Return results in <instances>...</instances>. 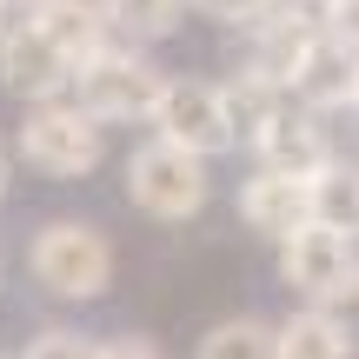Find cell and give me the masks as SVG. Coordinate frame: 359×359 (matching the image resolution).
I'll list each match as a JSON object with an SVG mask.
<instances>
[{"instance_id":"ba28073f","label":"cell","mask_w":359,"mask_h":359,"mask_svg":"<svg viewBox=\"0 0 359 359\" xmlns=\"http://www.w3.org/2000/svg\"><path fill=\"white\" fill-rule=\"evenodd\" d=\"M253 154H259V167H273V173L313 180L320 167H333V160H339V147H333V133H326V114H313V107H299L293 93H286V107L259 127Z\"/></svg>"},{"instance_id":"d6986e66","label":"cell","mask_w":359,"mask_h":359,"mask_svg":"<svg viewBox=\"0 0 359 359\" xmlns=\"http://www.w3.org/2000/svg\"><path fill=\"white\" fill-rule=\"evenodd\" d=\"M193 13H206L219 27H253V20L273 13V0H193Z\"/></svg>"},{"instance_id":"44dd1931","label":"cell","mask_w":359,"mask_h":359,"mask_svg":"<svg viewBox=\"0 0 359 359\" xmlns=\"http://www.w3.org/2000/svg\"><path fill=\"white\" fill-rule=\"evenodd\" d=\"M100 359H167V353H160L154 339L127 333V339H100Z\"/></svg>"},{"instance_id":"cb8c5ba5","label":"cell","mask_w":359,"mask_h":359,"mask_svg":"<svg viewBox=\"0 0 359 359\" xmlns=\"http://www.w3.org/2000/svg\"><path fill=\"white\" fill-rule=\"evenodd\" d=\"M13 20H20V0H0V40L13 34Z\"/></svg>"},{"instance_id":"7c38bea8","label":"cell","mask_w":359,"mask_h":359,"mask_svg":"<svg viewBox=\"0 0 359 359\" xmlns=\"http://www.w3.org/2000/svg\"><path fill=\"white\" fill-rule=\"evenodd\" d=\"M306 27H293V20H253V27H240V74H253V80H273V87H286L293 93V74H299V53H306Z\"/></svg>"},{"instance_id":"52a82bcc","label":"cell","mask_w":359,"mask_h":359,"mask_svg":"<svg viewBox=\"0 0 359 359\" xmlns=\"http://www.w3.org/2000/svg\"><path fill=\"white\" fill-rule=\"evenodd\" d=\"M74 74L80 67L67 60L34 20H13V34L0 40V87H7L13 100H27V107L67 100V93H74Z\"/></svg>"},{"instance_id":"2e32d148","label":"cell","mask_w":359,"mask_h":359,"mask_svg":"<svg viewBox=\"0 0 359 359\" xmlns=\"http://www.w3.org/2000/svg\"><path fill=\"white\" fill-rule=\"evenodd\" d=\"M313 219H320V226H333V233H353V240H359V160L339 154L333 167H320V173H313Z\"/></svg>"},{"instance_id":"6da1fadb","label":"cell","mask_w":359,"mask_h":359,"mask_svg":"<svg viewBox=\"0 0 359 359\" xmlns=\"http://www.w3.org/2000/svg\"><path fill=\"white\" fill-rule=\"evenodd\" d=\"M167 67L154 60L147 47H127V40H114V47H100L93 60H80L74 74V100L87 107L100 127H127V120H154L160 100H167Z\"/></svg>"},{"instance_id":"9a60e30c","label":"cell","mask_w":359,"mask_h":359,"mask_svg":"<svg viewBox=\"0 0 359 359\" xmlns=\"http://www.w3.org/2000/svg\"><path fill=\"white\" fill-rule=\"evenodd\" d=\"M193 359H280V326L259 320V313H233V320L206 326Z\"/></svg>"},{"instance_id":"5bb4252c","label":"cell","mask_w":359,"mask_h":359,"mask_svg":"<svg viewBox=\"0 0 359 359\" xmlns=\"http://www.w3.org/2000/svg\"><path fill=\"white\" fill-rule=\"evenodd\" d=\"M187 7L193 0H100L114 40H127V47H154V40L180 34L187 27Z\"/></svg>"},{"instance_id":"603a6c76","label":"cell","mask_w":359,"mask_h":359,"mask_svg":"<svg viewBox=\"0 0 359 359\" xmlns=\"http://www.w3.org/2000/svg\"><path fill=\"white\" fill-rule=\"evenodd\" d=\"M13 160H20V154H13V140H0V200L13 193Z\"/></svg>"},{"instance_id":"7402d4cb","label":"cell","mask_w":359,"mask_h":359,"mask_svg":"<svg viewBox=\"0 0 359 359\" xmlns=\"http://www.w3.org/2000/svg\"><path fill=\"white\" fill-rule=\"evenodd\" d=\"M326 27H333L339 40H353V47H359V0H333V20H326Z\"/></svg>"},{"instance_id":"7a4b0ae2","label":"cell","mask_w":359,"mask_h":359,"mask_svg":"<svg viewBox=\"0 0 359 359\" xmlns=\"http://www.w3.org/2000/svg\"><path fill=\"white\" fill-rule=\"evenodd\" d=\"M13 154L34 173H47V180H87L107 160V127L74 93H67V100H40V107H27L20 127H13Z\"/></svg>"},{"instance_id":"e0dca14e","label":"cell","mask_w":359,"mask_h":359,"mask_svg":"<svg viewBox=\"0 0 359 359\" xmlns=\"http://www.w3.org/2000/svg\"><path fill=\"white\" fill-rule=\"evenodd\" d=\"M280 107H286V87H273V80H253V74H233L226 80V114H233V127H240L246 147L259 140V127H266Z\"/></svg>"},{"instance_id":"8fae6325","label":"cell","mask_w":359,"mask_h":359,"mask_svg":"<svg viewBox=\"0 0 359 359\" xmlns=\"http://www.w3.org/2000/svg\"><path fill=\"white\" fill-rule=\"evenodd\" d=\"M20 20H34V27H40V34H47L74 67L93 60L100 47H114V27H107L100 0H27Z\"/></svg>"},{"instance_id":"9c48e42d","label":"cell","mask_w":359,"mask_h":359,"mask_svg":"<svg viewBox=\"0 0 359 359\" xmlns=\"http://www.w3.org/2000/svg\"><path fill=\"white\" fill-rule=\"evenodd\" d=\"M293 100L313 107V114H339V107H359V47L339 40L333 27L306 40L299 53V74H293Z\"/></svg>"},{"instance_id":"ffe728a7","label":"cell","mask_w":359,"mask_h":359,"mask_svg":"<svg viewBox=\"0 0 359 359\" xmlns=\"http://www.w3.org/2000/svg\"><path fill=\"white\" fill-rule=\"evenodd\" d=\"M273 20H293V27H306V34H320V27L333 20V0H273Z\"/></svg>"},{"instance_id":"8992f818","label":"cell","mask_w":359,"mask_h":359,"mask_svg":"<svg viewBox=\"0 0 359 359\" xmlns=\"http://www.w3.org/2000/svg\"><path fill=\"white\" fill-rule=\"evenodd\" d=\"M154 133L160 140H173V147H187V154H200V160H219V154H233L240 147V127H233V114H226V87L219 80H167V100H160V114H154Z\"/></svg>"},{"instance_id":"ac0fdd59","label":"cell","mask_w":359,"mask_h":359,"mask_svg":"<svg viewBox=\"0 0 359 359\" xmlns=\"http://www.w3.org/2000/svg\"><path fill=\"white\" fill-rule=\"evenodd\" d=\"M20 359H100V339L74 333V326H47V333H40Z\"/></svg>"},{"instance_id":"30bf717a","label":"cell","mask_w":359,"mask_h":359,"mask_svg":"<svg viewBox=\"0 0 359 359\" xmlns=\"http://www.w3.org/2000/svg\"><path fill=\"white\" fill-rule=\"evenodd\" d=\"M240 219L259 233V240L286 246L299 226H313V180H293V173L259 167V173L240 187Z\"/></svg>"},{"instance_id":"d4e9b609","label":"cell","mask_w":359,"mask_h":359,"mask_svg":"<svg viewBox=\"0 0 359 359\" xmlns=\"http://www.w3.org/2000/svg\"><path fill=\"white\" fill-rule=\"evenodd\" d=\"M0 280H7V259H0Z\"/></svg>"},{"instance_id":"5b68a950","label":"cell","mask_w":359,"mask_h":359,"mask_svg":"<svg viewBox=\"0 0 359 359\" xmlns=\"http://www.w3.org/2000/svg\"><path fill=\"white\" fill-rule=\"evenodd\" d=\"M280 280L293 286L306 306H359V240L333 226H299L293 240L280 246Z\"/></svg>"},{"instance_id":"277c9868","label":"cell","mask_w":359,"mask_h":359,"mask_svg":"<svg viewBox=\"0 0 359 359\" xmlns=\"http://www.w3.org/2000/svg\"><path fill=\"white\" fill-rule=\"evenodd\" d=\"M120 180H127V200L140 206L147 219H193L206 200H213V180H206V160L187 154V147L173 140H140L127 154V167H120Z\"/></svg>"},{"instance_id":"3957f363","label":"cell","mask_w":359,"mask_h":359,"mask_svg":"<svg viewBox=\"0 0 359 359\" xmlns=\"http://www.w3.org/2000/svg\"><path fill=\"white\" fill-rule=\"evenodd\" d=\"M27 273L53 299H100L114 286V240L93 219H47L27 246Z\"/></svg>"},{"instance_id":"4fadbf2b","label":"cell","mask_w":359,"mask_h":359,"mask_svg":"<svg viewBox=\"0 0 359 359\" xmlns=\"http://www.w3.org/2000/svg\"><path fill=\"white\" fill-rule=\"evenodd\" d=\"M280 359H359V333L333 306H299L280 320Z\"/></svg>"}]
</instances>
